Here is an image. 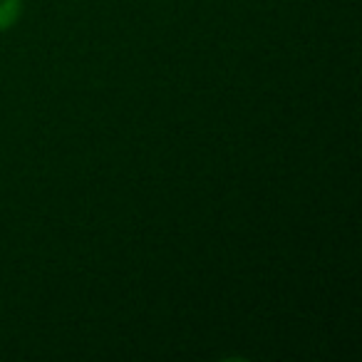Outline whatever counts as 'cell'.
<instances>
[{
    "mask_svg": "<svg viewBox=\"0 0 362 362\" xmlns=\"http://www.w3.org/2000/svg\"><path fill=\"white\" fill-rule=\"evenodd\" d=\"M25 0H0V33H8L23 18Z\"/></svg>",
    "mask_w": 362,
    "mask_h": 362,
    "instance_id": "1",
    "label": "cell"
}]
</instances>
